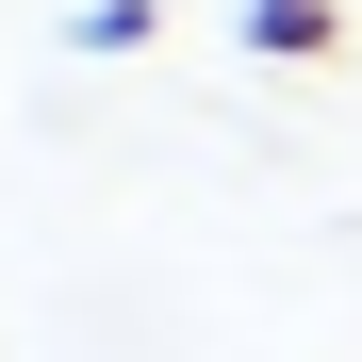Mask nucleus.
Instances as JSON below:
<instances>
[{
  "instance_id": "obj_1",
  "label": "nucleus",
  "mask_w": 362,
  "mask_h": 362,
  "mask_svg": "<svg viewBox=\"0 0 362 362\" xmlns=\"http://www.w3.org/2000/svg\"><path fill=\"white\" fill-rule=\"evenodd\" d=\"M230 33H247V66H329L346 49V0H247Z\"/></svg>"
}]
</instances>
